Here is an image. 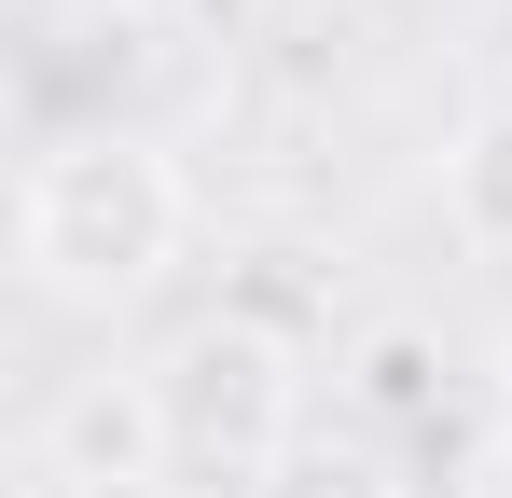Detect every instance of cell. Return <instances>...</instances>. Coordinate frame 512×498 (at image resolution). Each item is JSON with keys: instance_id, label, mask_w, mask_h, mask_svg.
I'll use <instances>...</instances> for the list:
<instances>
[{"instance_id": "5", "label": "cell", "mask_w": 512, "mask_h": 498, "mask_svg": "<svg viewBox=\"0 0 512 498\" xmlns=\"http://www.w3.org/2000/svg\"><path fill=\"white\" fill-rule=\"evenodd\" d=\"M360 402L388 415V429L443 415V346H429V332H374V346H360Z\"/></svg>"}, {"instance_id": "2", "label": "cell", "mask_w": 512, "mask_h": 498, "mask_svg": "<svg viewBox=\"0 0 512 498\" xmlns=\"http://www.w3.org/2000/svg\"><path fill=\"white\" fill-rule=\"evenodd\" d=\"M167 429H180V457L194 471H277V443H291V346L250 319H208V332H180L167 346Z\"/></svg>"}, {"instance_id": "6", "label": "cell", "mask_w": 512, "mask_h": 498, "mask_svg": "<svg viewBox=\"0 0 512 498\" xmlns=\"http://www.w3.org/2000/svg\"><path fill=\"white\" fill-rule=\"evenodd\" d=\"M277 498H388V485H374L360 457H291V485H277Z\"/></svg>"}, {"instance_id": "3", "label": "cell", "mask_w": 512, "mask_h": 498, "mask_svg": "<svg viewBox=\"0 0 512 498\" xmlns=\"http://www.w3.org/2000/svg\"><path fill=\"white\" fill-rule=\"evenodd\" d=\"M42 443H56V485H84V498H139V485H167V457H180L153 374H84Z\"/></svg>"}, {"instance_id": "4", "label": "cell", "mask_w": 512, "mask_h": 498, "mask_svg": "<svg viewBox=\"0 0 512 498\" xmlns=\"http://www.w3.org/2000/svg\"><path fill=\"white\" fill-rule=\"evenodd\" d=\"M443 194H457V236L471 249H512V111H485V125L443 153Z\"/></svg>"}, {"instance_id": "1", "label": "cell", "mask_w": 512, "mask_h": 498, "mask_svg": "<svg viewBox=\"0 0 512 498\" xmlns=\"http://www.w3.org/2000/svg\"><path fill=\"white\" fill-rule=\"evenodd\" d=\"M180 222H194L180 166L153 153V139H125V125H84V139H56V153L28 166L14 249H28V277L70 291V305H139L180 263Z\"/></svg>"}]
</instances>
